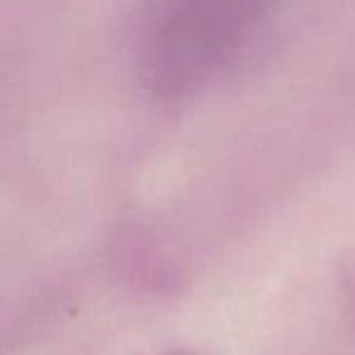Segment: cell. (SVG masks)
<instances>
[{"label":"cell","instance_id":"1","mask_svg":"<svg viewBox=\"0 0 355 355\" xmlns=\"http://www.w3.org/2000/svg\"><path fill=\"white\" fill-rule=\"evenodd\" d=\"M285 0H153L139 37V69L158 95L198 90L234 64Z\"/></svg>","mask_w":355,"mask_h":355}]
</instances>
